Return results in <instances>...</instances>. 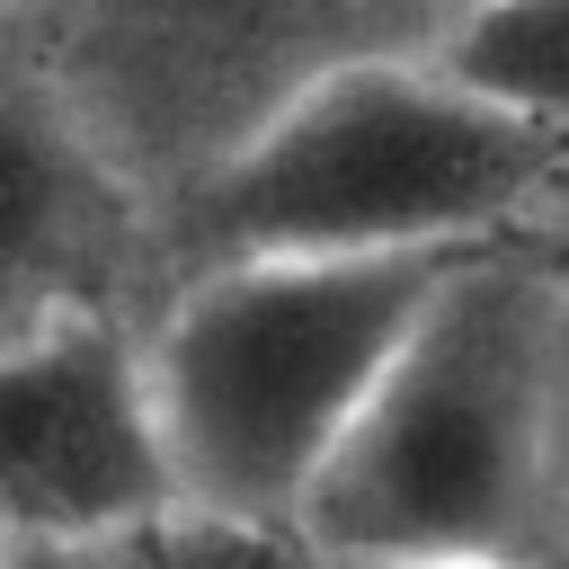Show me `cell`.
Returning a JSON list of instances; mask_svg holds the SVG:
<instances>
[{
  "mask_svg": "<svg viewBox=\"0 0 569 569\" xmlns=\"http://www.w3.org/2000/svg\"><path fill=\"white\" fill-rule=\"evenodd\" d=\"M516 249H525V267H533V276L569 302V187H560V196H551V204L516 231Z\"/></svg>",
  "mask_w": 569,
  "mask_h": 569,
  "instance_id": "9c48e42d",
  "label": "cell"
},
{
  "mask_svg": "<svg viewBox=\"0 0 569 569\" xmlns=\"http://www.w3.org/2000/svg\"><path fill=\"white\" fill-rule=\"evenodd\" d=\"M471 249L418 258H240L169 276L142 320V382L178 480V525L293 533L320 462Z\"/></svg>",
  "mask_w": 569,
  "mask_h": 569,
  "instance_id": "7a4b0ae2",
  "label": "cell"
},
{
  "mask_svg": "<svg viewBox=\"0 0 569 569\" xmlns=\"http://www.w3.org/2000/svg\"><path fill=\"white\" fill-rule=\"evenodd\" d=\"M9 27L160 222L302 80L418 53L436 0H27Z\"/></svg>",
  "mask_w": 569,
  "mask_h": 569,
  "instance_id": "277c9868",
  "label": "cell"
},
{
  "mask_svg": "<svg viewBox=\"0 0 569 569\" xmlns=\"http://www.w3.org/2000/svg\"><path fill=\"white\" fill-rule=\"evenodd\" d=\"M18 9H27V0H0V27H9V18H18Z\"/></svg>",
  "mask_w": 569,
  "mask_h": 569,
  "instance_id": "7c38bea8",
  "label": "cell"
},
{
  "mask_svg": "<svg viewBox=\"0 0 569 569\" xmlns=\"http://www.w3.org/2000/svg\"><path fill=\"white\" fill-rule=\"evenodd\" d=\"M418 53L498 116L569 142V0H462Z\"/></svg>",
  "mask_w": 569,
  "mask_h": 569,
  "instance_id": "52a82bcc",
  "label": "cell"
},
{
  "mask_svg": "<svg viewBox=\"0 0 569 569\" xmlns=\"http://www.w3.org/2000/svg\"><path fill=\"white\" fill-rule=\"evenodd\" d=\"M418 569H560L542 551H462V560H418Z\"/></svg>",
  "mask_w": 569,
  "mask_h": 569,
  "instance_id": "30bf717a",
  "label": "cell"
},
{
  "mask_svg": "<svg viewBox=\"0 0 569 569\" xmlns=\"http://www.w3.org/2000/svg\"><path fill=\"white\" fill-rule=\"evenodd\" d=\"M551 471V293L516 240L471 249L338 453L320 462L293 551L311 569H418L462 551H542ZM551 560V551H542Z\"/></svg>",
  "mask_w": 569,
  "mask_h": 569,
  "instance_id": "3957f363",
  "label": "cell"
},
{
  "mask_svg": "<svg viewBox=\"0 0 569 569\" xmlns=\"http://www.w3.org/2000/svg\"><path fill=\"white\" fill-rule=\"evenodd\" d=\"M142 276H160L151 204L89 142L27 36L0 27V347L71 311L133 320Z\"/></svg>",
  "mask_w": 569,
  "mask_h": 569,
  "instance_id": "8992f818",
  "label": "cell"
},
{
  "mask_svg": "<svg viewBox=\"0 0 569 569\" xmlns=\"http://www.w3.org/2000/svg\"><path fill=\"white\" fill-rule=\"evenodd\" d=\"M0 560H9V551H0Z\"/></svg>",
  "mask_w": 569,
  "mask_h": 569,
  "instance_id": "4fadbf2b",
  "label": "cell"
},
{
  "mask_svg": "<svg viewBox=\"0 0 569 569\" xmlns=\"http://www.w3.org/2000/svg\"><path fill=\"white\" fill-rule=\"evenodd\" d=\"M569 187V142L453 89L427 53H356L302 80L187 196L160 204V276L240 258L498 249Z\"/></svg>",
  "mask_w": 569,
  "mask_h": 569,
  "instance_id": "6da1fadb",
  "label": "cell"
},
{
  "mask_svg": "<svg viewBox=\"0 0 569 569\" xmlns=\"http://www.w3.org/2000/svg\"><path fill=\"white\" fill-rule=\"evenodd\" d=\"M178 525L142 320L71 311L0 347V551H89Z\"/></svg>",
  "mask_w": 569,
  "mask_h": 569,
  "instance_id": "5b68a950",
  "label": "cell"
},
{
  "mask_svg": "<svg viewBox=\"0 0 569 569\" xmlns=\"http://www.w3.org/2000/svg\"><path fill=\"white\" fill-rule=\"evenodd\" d=\"M551 293V284H542ZM542 551L569 569V302L551 293V471H542Z\"/></svg>",
  "mask_w": 569,
  "mask_h": 569,
  "instance_id": "ba28073f",
  "label": "cell"
},
{
  "mask_svg": "<svg viewBox=\"0 0 569 569\" xmlns=\"http://www.w3.org/2000/svg\"><path fill=\"white\" fill-rule=\"evenodd\" d=\"M453 9H462V0H436V27H445V18H453ZM436 27H427V36H436Z\"/></svg>",
  "mask_w": 569,
  "mask_h": 569,
  "instance_id": "8fae6325",
  "label": "cell"
}]
</instances>
